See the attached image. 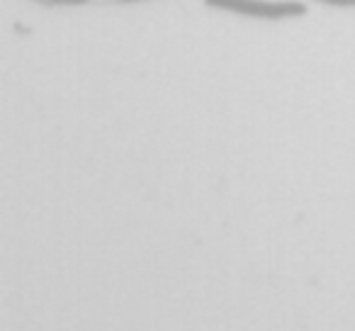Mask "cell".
<instances>
[{"label": "cell", "instance_id": "obj_1", "mask_svg": "<svg viewBox=\"0 0 355 331\" xmlns=\"http://www.w3.org/2000/svg\"><path fill=\"white\" fill-rule=\"evenodd\" d=\"M205 6L258 20H290L306 15V6L300 0H205Z\"/></svg>", "mask_w": 355, "mask_h": 331}, {"label": "cell", "instance_id": "obj_2", "mask_svg": "<svg viewBox=\"0 0 355 331\" xmlns=\"http://www.w3.org/2000/svg\"><path fill=\"white\" fill-rule=\"evenodd\" d=\"M314 3L326 6V8H340V10H345V8H355V0H314Z\"/></svg>", "mask_w": 355, "mask_h": 331}, {"label": "cell", "instance_id": "obj_3", "mask_svg": "<svg viewBox=\"0 0 355 331\" xmlns=\"http://www.w3.org/2000/svg\"><path fill=\"white\" fill-rule=\"evenodd\" d=\"M88 0H49L46 6H85Z\"/></svg>", "mask_w": 355, "mask_h": 331}, {"label": "cell", "instance_id": "obj_4", "mask_svg": "<svg viewBox=\"0 0 355 331\" xmlns=\"http://www.w3.org/2000/svg\"><path fill=\"white\" fill-rule=\"evenodd\" d=\"M122 3H139V0H122Z\"/></svg>", "mask_w": 355, "mask_h": 331}]
</instances>
